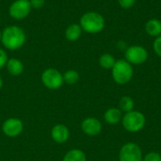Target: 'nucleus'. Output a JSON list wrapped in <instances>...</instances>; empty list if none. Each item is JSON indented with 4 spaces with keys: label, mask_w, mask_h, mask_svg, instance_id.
Returning a JSON list of instances; mask_svg holds the SVG:
<instances>
[{
    "label": "nucleus",
    "mask_w": 161,
    "mask_h": 161,
    "mask_svg": "<svg viewBox=\"0 0 161 161\" xmlns=\"http://www.w3.org/2000/svg\"><path fill=\"white\" fill-rule=\"evenodd\" d=\"M25 33L23 28L18 25L7 26L1 32V42L5 48L8 50H17L25 42Z\"/></svg>",
    "instance_id": "nucleus-1"
},
{
    "label": "nucleus",
    "mask_w": 161,
    "mask_h": 161,
    "mask_svg": "<svg viewBox=\"0 0 161 161\" xmlns=\"http://www.w3.org/2000/svg\"><path fill=\"white\" fill-rule=\"evenodd\" d=\"M105 19L99 12L88 11L84 13L79 21V25L83 31L90 34L100 33L105 27Z\"/></svg>",
    "instance_id": "nucleus-2"
},
{
    "label": "nucleus",
    "mask_w": 161,
    "mask_h": 161,
    "mask_svg": "<svg viewBox=\"0 0 161 161\" xmlns=\"http://www.w3.org/2000/svg\"><path fill=\"white\" fill-rule=\"evenodd\" d=\"M112 77L113 80L120 85L128 83L133 76V67L125 59L116 60L112 67Z\"/></svg>",
    "instance_id": "nucleus-3"
},
{
    "label": "nucleus",
    "mask_w": 161,
    "mask_h": 161,
    "mask_svg": "<svg viewBox=\"0 0 161 161\" xmlns=\"http://www.w3.org/2000/svg\"><path fill=\"white\" fill-rule=\"evenodd\" d=\"M146 123L145 116L140 111H129L122 119L123 126L128 132L136 133L142 130Z\"/></svg>",
    "instance_id": "nucleus-4"
},
{
    "label": "nucleus",
    "mask_w": 161,
    "mask_h": 161,
    "mask_svg": "<svg viewBox=\"0 0 161 161\" xmlns=\"http://www.w3.org/2000/svg\"><path fill=\"white\" fill-rule=\"evenodd\" d=\"M42 82L49 90H58L64 84L63 75L55 68H48L42 74Z\"/></svg>",
    "instance_id": "nucleus-5"
},
{
    "label": "nucleus",
    "mask_w": 161,
    "mask_h": 161,
    "mask_svg": "<svg viewBox=\"0 0 161 161\" xmlns=\"http://www.w3.org/2000/svg\"><path fill=\"white\" fill-rule=\"evenodd\" d=\"M125 60L128 61L131 65H139L144 63L148 58L147 50L141 45H132L129 46L125 52Z\"/></svg>",
    "instance_id": "nucleus-6"
},
{
    "label": "nucleus",
    "mask_w": 161,
    "mask_h": 161,
    "mask_svg": "<svg viewBox=\"0 0 161 161\" xmlns=\"http://www.w3.org/2000/svg\"><path fill=\"white\" fill-rule=\"evenodd\" d=\"M29 0H15L8 8V13L15 20H22L28 16L31 11Z\"/></svg>",
    "instance_id": "nucleus-7"
},
{
    "label": "nucleus",
    "mask_w": 161,
    "mask_h": 161,
    "mask_svg": "<svg viewBox=\"0 0 161 161\" xmlns=\"http://www.w3.org/2000/svg\"><path fill=\"white\" fill-rule=\"evenodd\" d=\"M120 161H142V152L140 146L134 142H128L120 150Z\"/></svg>",
    "instance_id": "nucleus-8"
},
{
    "label": "nucleus",
    "mask_w": 161,
    "mask_h": 161,
    "mask_svg": "<svg viewBox=\"0 0 161 161\" xmlns=\"http://www.w3.org/2000/svg\"><path fill=\"white\" fill-rule=\"evenodd\" d=\"M24 124L18 118H8L2 125L3 133L8 138H15L22 134Z\"/></svg>",
    "instance_id": "nucleus-9"
},
{
    "label": "nucleus",
    "mask_w": 161,
    "mask_h": 161,
    "mask_svg": "<svg viewBox=\"0 0 161 161\" xmlns=\"http://www.w3.org/2000/svg\"><path fill=\"white\" fill-rule=\"evenodd\" d=\"M81 129L88 136H96L102 131V124L98 119L89 117L81 123Z\"/></svg>",
    "instance_id": "nucleus-10"
},
{
    "label": "nucleus",
    "mask_w": 161,
    "mask_h": 161,
    "mask_svg": "<svg viewBox=\"0 0 161 161\" xmlns=\"http://www.w3.org/2000/svg\"><path fill=\"white\" fill-rule=\"evenodd\" d=\"M51 138L57 143H64L70 138V130L65 125L58 124L51 129Z\"/></svg>",
    "instance_id": "nucleus-11"
},
{
    "label": "nucleus",
    "mask_w": 161,
    "mask_h": 161,
    "mask_svg": "<svg viewBox=\"0 0 161 161\" xmlns=\"http://www.w3.org/2000/svg\"><path fill=\"white\" fill-rule=\"evenodd\" d=\"M7 70L9 73V75L13 76H18L23 74L24 72V64L23 62L18 58H9L8 59V62L6 64Z\"/></svg>",
    "instance_id": "nucleus-12"
},
{
    "label": "nucleus",
    "mask_w": 161,
    "mask_h": 161,
    "mask_svg": "<svg viewBox=\"0 0 161 161\" xmlns=\"http://www.w3.org/2000/svg\"><path fill=\"white\" fill-rule=\"evenodd\" d=\"M145 31L151 37H158L161 35V21L158 19L153 18L146 22Z\"/></svg>",
    "instance_id": "nucleus-13"
},
{
    "label": "nucleus",
    "mask_w": 161,
    "mask_h": 161,
    "mask_svg": "<svg viewBox=\"0 0 161 161\" xmlns=\"http://www.w3.org/2000/svg\"><path fill=\"white\" fill-rule=\"evenodd\" d=\"M82 32L83 30L79 24H72L65 30V38L70 42H75L79 40Z\"/></svg>",
    "instance_id": "nucleus-14"
},
{
    "label": "nucleus",
    "mask_w": 161,
    "mask_h": 161,
    "mask_svg": "<svg viewBox=\"0 0 161 161\" xmlns=\"http://www.w3.org/2000/svg\"><path fill=\"white\" fill-rule=\"evenodd\" d=\"M104 118L108 125H116L123 119L122 110L115 108H110L105 112Z\"/></svg>",
    "instance_id": "nucleus-15"
},
{
    "label": "nucleus",
    "mask_w": 161,
    "mask_h": 161,
    "mask_svg": "<svg viewBox=\"0 0 161 161\" xmlns=\"http://www.w3.org/2000/svg\"><path fill=\"white\" fill-rule=\"evenodd\" d=\"M62 161H87L86 155L79 149H72L63 157Z\"/></svg>",
    "instance_id": "nucleus-16"
},
{
    "label": "nucleus",
    "mask_w": 161,
    "mask_h": 161,
    "mask_svg": "<svg viewBox=\"0 0 161 161\" xmlns=\"http://www.w3.org/2000/svg\"><path fill=\"white\" fill-rule=\"evenodd\" d=\"M116 62V59L115 58L110 55V54H103L100 58H99V64L102 68L104 69H107V70H109V69H112V67L114 66Z\"/></svg>",
    "instance_id": "nucleus-17"
},
{
    "label": "nucleus",
    "mask_w": 161,
    "mask_h": 161,
    "mask_svg": "<svg viewBox=\"0 0 161 161\" xmlns=\"http://www.w3.org/2000/svg\"><path fill=\"white\" fill-rule=\"evenodd\" d=\"M63 80H64V83L68 85H74L78 82L79 74L75 70H68L63 74Z\"/></svg>",
    "instance_id": "nucleus-18"
},
{
    "label": "nucleus",
    "mask_w": 161,
    "mask_h": 161,
    "mask_svg": "<svg viewBox=\"0 0 161 161\" xmlns=\"http://www.w3.org/2000/svg\"><path fill=\"white\" fill-rule=\"evenodd\" d=\"M120 108L122 111L129 112L132 111L134 108V101L129 96H123L120 100Z\"/></svg>",
    "instance_id": "nucleus-19"
},
{
    "label": "nucleus",
    "mask_w": 161,
    "mask_h": 161,
    "mask_svg": "<svg viewBox=\"0 0 161 161\" xmlns=\"http://www.w3.org/2000/svg\"><path fill=\"white\" fill-rule=\"evenodd\" d=\"M142 161H161L160 154L158 152H150L143 158Z\"/></svg>",
    "instance_id": "nucleus-20"
},
{
    "label": "nucleus",
    "mask_w": 161,
    "mask_h": 161,
    "mask_svg": "<svg viewBox=\"0 0 161 161\" xmlns=\"http://www.w3.org/2000/svg\"><path fill=\"white\" fill-rule=\"evenodd\" d=\"M153 49L155 53L161 58V35L155 39L153 43Z\"/></svg>",
    "instance_id": "nucleus-21"
},
{
    "label": "nucleus",
    "mask_w": 161,
    "mask_h": 161,
    "mask_svg": "<svg viewBox=\"0 0 161 161\" xmlns=\"http://www.w3.org/2000/svg\"><path fill=\"white\" fill-rule=\"evenodd\" d=\"M136 1H137V0H118L119 5H120L123 8H125V9L131 8L135 5Z\"/></svg>",
    "instance_id": "nucleus-22"
},
{
    "label": "nucleus",
    "mask_w": 161,
    "mask_h": 161,
    "mask_svg": "<svg viewBox=\"0 0 161 161\" xmlns=\"http://www.w3.org/2000/svg\"><path fill=\"white\" fill-rule=\"evenodd\" d=\"M8 55H7V53L3 50V49H1L0 48V70L3 68V67H5L6 66V64H7V62H8Z\"/></svg>",
    "instance_id": "nucleus-23"
},
{
    "label": "nucleus",
    "mask_w": 161,
    "mask_h": 161,
    "mask_svg": "<svg viewBox=\"0 0 161 161\" xmlns=\"http://www.w3.org/2000/svg\"><path fill=\"white\" fill-rule=\"evenodd\" d=\"M29 2L32 8H42L45 4V0H29Z\"/></svg>",
    "instance_id": "nucleus-24"
},
{
    "label": "nucleus",
    "mask_w": 161,
    "mask_h": 161,
    "mask_svg": "<svg viewBox=\"0 0 161 161\" xmlns=\"http://www.w3.org/2000/svg\"><path fill=\"white\" fill-rule=\"evenodd\" d=\"M2 87H3V79H2V77L0 75V90L2 89Z\"/></svg>",
    "instance_id": "nucleus-25"
},
{
    "label": "nucleus",
    "mask_w": 161,
    "mask_h": 161,
    "mask_svg": "<svg viewBox=\"0 0 161 161\" xmlns=\"http://www.w3.org/2000/svg\"><path fill=\"white\" fill-rule=\"evenodd\" d=\"M0 42H1V32H0Z\"/></svg>",
    "instance_id": "nucleus-26"
}]
</instances>
